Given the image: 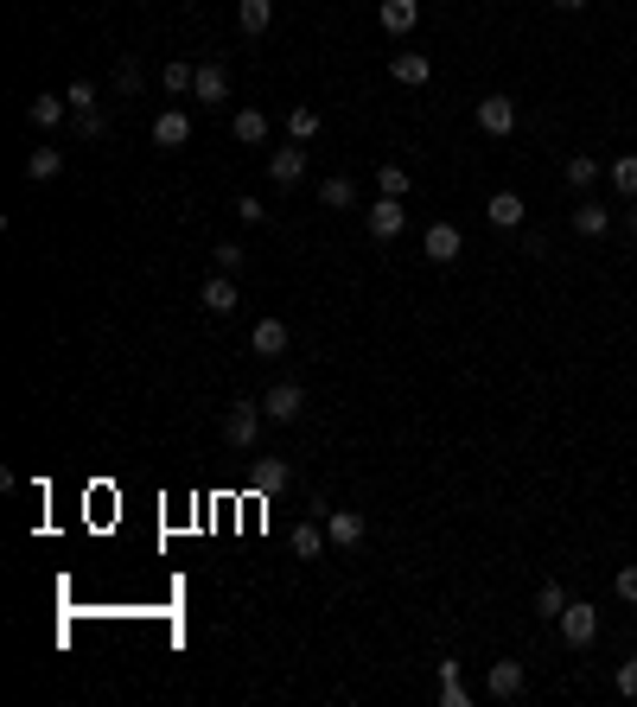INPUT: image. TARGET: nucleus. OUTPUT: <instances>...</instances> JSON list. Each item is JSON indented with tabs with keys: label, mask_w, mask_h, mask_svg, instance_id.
Returning a JSON list of instances; mask_svg holds the SVG:
<instances>
[{
	"label": "nucleus",
	"mask_w": 637,
	"mask_h": 707,
	"mask_svg": "<svg viewBox=\"0 0 637 707\" xmlns=\"http://www.w3.org/2000/svg\"><path fill=\"white\" fill-rule=\"evenodd\" d=\"M440 701H446V707H466V701H472L466 688H459V663H453V657L440 663Z\"/></svg>",
	"instance_id": "c756f323"
},
{
	"label": "nucleus",
	"mask_w": 637,
	"mask_h": 707,
	"mask_svg": "<svg viewBox=\"0 0 637 707\" xmlns=\"http://www.w3.org/2000/svg\"><path fill=\"white\" fill-rule=\"evenodd\" d=\"M198 306H204L211 319H230L236 306H243V293H236V274H211V281L198 287Z\"/></svg>",
	"instance_id": "423d86ee"
},
{
	"label": "nucleus",
	"mask_w": 637,
	"mask_h": 707,
	"mask_svg": "<svg viewBox=\"0 0 637 707\" xmlns=\"http://www.w3.org/2000/svg\"><path fill=\"white\" fill-rule=\"evenodd\" d=\"M485 695H491V701H523V695H529V669L510 663V657H497V663L485 669Z\"/></svg>",
	"instance_id": "f03ea898"
},
{
	"label": "nucleus",
	"mask_w": 637,
	"mask_h": 707,
	"mask_svg": "<svg viewBox=\"0 0 637 707\" xmlns=\"http://www.w3.org/2000/svg\"><path fill=\"white\" fill-rule=\"evenodd\" d=\"M160 83H166V90H172V96H192V83H198V64H185V58H172V64H166V71H160Z\"/></svg>",
	"instance_id": "a878e982"
},
{
	"label": "nucleus",
	"mask_w": 637,
	"mask_h": 707,
	"mask_svg": "<svg viewBox=\"0 0 637 707\" xmlns=\"http://www.w3.org/2000/svg\"><path fill=\"white\" fill-rule=\"evenodd\" d=\"M300 172H306L300 141H287L281 153H268V179H274V185H300Z\"/></svg>",
	"instance_id": "4468645a"
},
{
	"label": "nucleus",
	"mask_w": 637,
	"mask_h": 707,
	"mask_svg": "<svg viewBox=\"0 0 637 707\" xmlns=\"http://www.w3.org/2000/svg\"><path fill=\"white\" fill-rule=\"evenodd\" d=\"M612 192L637 198V153H618V160H612Z\"/></svg>",
	"instance_id": "bb28decb"
},
{
	"label": "nucleus",
	"mask_w": 637,
	"mask_h": 707,
	"mask_svg": "<svg viewBox=\"0 0 637 707\" xmlns=\"http://www.w3.org/2000/svg\"><path fill=\"white\" fill-rule=\"evenodd\" d=\"M376 192H383V198H408V192H415V179H408V166L383 160V166H376Z\"/></svg>",
	"instance_id": "4be33fe9"
},
{
	"label": "nucleus",
	"mask_w": 637,
	"mask_h": 707,
	"mask_svg": "<svg viewBox=\"0 0 637 707\" xmlns=\"http://www.w3.org/2000/svg\"><path fill=\"white\" fill-rule=\"evenodd\" d=\"M618 599L637 606V567H618Z\"/></svg>",
	"instance_id": "e433bc0d"
},
{
	"label": "nucleus",
	"mask_w": 637,
	"mask_h": 707,
	"mask_svg": "<svg viewBox=\"0 0 637 707\" xmlns=\"http://www.w3.org/2000/svg\"><path fill=\"white\" fill-rule=\"evenodd\" d=\"M236 217H243V223H268V204L243 192V198H236Z\"/></svg>",
	"instance_id": "72a5a7b5"
},
{
	"label": "nucleus",
	"mask_w": 637,
	"mask_h": 707,
	"mask_svg": "<svg viewBox=\"0 0 637 707\" xmlns=\"http://www.w3.org/2000/svg\"><path fill=\"white\" fill-rule=\"evenodd\" d=\"M71 128L83 134V141H96V134L109 128V122H102V109H71Z\"/></svg>",
	"instance_id": "2f4dec72"
},
{
	"label": "nucleus",
	"mask_w": 637,
	"mask_h": 707,
	"mask_svg": "<svg viewBox=\"0 0 637 707\" xmlns=\"http://www.w3.org/2000/svg\"><path fill=\"white\" fill-rule=\"evenodd\" d=\"M319 128H325V115L313 109V102H294V109H287V141H319Z\"/></svg>",
	"instance_id": "2eb2a0df"
},
{
	"label": "nucleus",
	"mask_w": 637,
	"mask_h": 707,
	"mask_svg": "<svg viewBox=\"0 0 637 707\" xmlns=\"http://www.w3.org/2000/svg\"><path fill=\"white\" fill-rule=\"evenodd\" d=\"M287 478H294V472H287L281 459H255V472H249V491H255V497H274V491H287Z\"/></svg>",
	"instance_id": "a211bd4d"
},
{
	"label": "nucleus",
	"mask_w": 637,
	"mask_h": 707,
	"mask_svg": "<svg viewBox=\"0 0 637 707\" xmlns=\"http://www.w3.org/2000/svg\"><path fill=\"white\" fill-rule=\"evenodd\" d=\"M64 172V153L58 147H39V153H26V179L39 185V179H58Z\"/></svg>",
	"instance_id": "393cba45"
},
{
	"label": "nucleus",
	"mask_w": 637,
	"mask_h": 707,
	"mask_svg": "<svg viewBox=\"0 0 637 707\" xmlns=\"http://www.w3.org/2000/svg\"><path fill=\"white\" fill-rule=\"evenodd\" d=\"M64 115H71V96H39V102H26V122H32V128H58Z\"/></svg>",
	"instance_id": "412c9836"
},
{
	"label": "nucleus",
	"mask_w": 637,
	"mask_h": 707,
	"mask_svg": "<svg viewBox=\"0 0 637 707\" xmlns=\"http://www.w3.org/2000/svg\"><path fill=\"white\" fill-rule=\"evenodd\" d=\"M389 77L402 83V90H421V83L434 77V64H427L421 51H395V58H389Z\"/></svg>",
	"instance_id": "f8f14e48"
},
{
	"label": "nucleus",
	"mask_w": 637,
	"mask_h": 707,
	"mask_svg": "<svg viewBox=\"0 0 637 707\" xmlns=\"http://www.w3.org/2000/svg\"><path fill=\"white\" fill-rule=\"evenodd\" d=\"M364 223H370V236H376V243H395V236L408 230V211H402V198H376Z\"/></svg>",
	"instance_id": "6e6552de"
},
{
	"label": "nucleus",
	"mask_w": 637,
	"mask_h": 707,
	"mask_svg": "<svg viewBox=\"0 0 637 707\" xmlns=\"http://www.w3.org/2000/svg\"><path fill=\"white\" fill-rule=\"evenodd\" d=\"M625 236H631V243H637V204H631V211H625Z\"/></svg>",
	"instance_id": "ea45409f"
},
{
	"label": "nucleus",
	"mask_w": 637,
	"mask_h": 707,
	"mask_svg": "<svg viewBox=\"0 0 637 707\" xmlns=\"http://www.w3.org/2000/svg\"><path fill=\"white\" fill-rule=\"evenodd\" d=\"M230 134H236L243 147H262V141H268V115H262V109H236V115H230Z\"/></svg>",
	"instance_id": "aec40b11"
},
{
	"label": "nucleus",
	"mask_w": 637,
	"mask_h": 707,
	"mask_svg": "<svg viewBox=\"0 0 637 707\" xmlns=\"http://www.w3.org/2000/svg\"><path fill=\"white\" fill-rule=\"evenodd\" d=\"M548 7H561V13H580V7H587V0H548Z\"/></svg>",
	"instance_id": "58836bf2"
},
{
	"label": "nucleus",
	"mask_w": 637,
	"mask_h": 707,
	"mask_svg": "<svg viewBox=\"0 0 637 707\" xmlns=\"http://www.w3.org/2000/svg\"><path fill=\"white\" fill-rule=\"evenodd\" d=\"M606 230H612L606 204H574V236H606Z\"/></svg>",
	"instance_id": "5701e85b"
},
{
	"label": "nucleus",
	"mask_w": 637,
	"mask_h": 707,
	"mask_svg": "<svg viewBox=\"0 0 637 707\" xmlns=\"http://www.w3.org/2000/svg\"><path fill=\"white\" fill-rule=\"evenodd\" d=\"M262 415L281 421V427H294V421L306 415V389H300V383H274V389L262 395Z\"/></svg>",
	"instance_id": "20e7f679"
},
{
	"label": "nucleus",
	"mask_w": 637,
	"mask_h": 707,
	"mask_svg": "<svg viewBox=\"0 0 637 707\" xmlns=\"http://www.w3.org/2000/svg\"><path fill=\"white\" fill-rule=\"evenodd\" d=\"M536 612H542V618H561V612H567V586H561V580H548L542 593H536Z\"/></svg>",
	"instance_id": "7c9ffc66"
},
{
	"label": "nucleus",
	"mask_w": 637,
	"mask_h": 707,
	"mask_svg": "<svg viewBox=\"0 0 637 707\" xmlns=\"http://www.w3.org/2000/svg\"><path fill=\"white\" fill-rule=\"evenodd\" d=\"M211 262H217V274H236V268H243V243H217Z\"/></svg>",
	"instance_id": "473e14b6"
},
{
	"label": "nucleus",
	"mask_w": 637,
	"mask_h": 707,
	"mask_svg": "<svg viewBox=\"0 0 637 707\" xmlns=\"http://www.w3.org/2000/svg\"><path fill=\"white\" fill-rule=\"evenodd\" d=\"M192 96L204 102V109L230 102V71H223V64H198V83H192Z\"/></svg>",
	"instance_id": "9b49d317"
},
{
	"label": "nucleus",
	"mask_w": 637,
	"mask_h": 707,
	"mask_svg": "<svg viewBox=\"0 0 637 707\" xmlns=\"http://www.w3.org/2000/svg\"><path fill=\"white\" fill-rule=\"evenodd\" d=\"M555 625H561V637H567L574 650H587L593 637H599V606H587V599H567V612L555 618Z\"/></svg>",
	"instance_id": "7ed1b4c3"
},
{
	"label": "nucleus",
	"mask_w": 637,
	"mask_h": 707,
	"mask_svg": "<svg viewBox=\"0 0 637 707\" xmlns=\"http://www.w3.org/2000/svg\"><path fill=\"white\" fill-rule=\"evenodd\" d=\"M567 185H574V192L599 185V160H593V153H574V160H567Z\"/></svg>",
	"instance_id": "cd10ccee"
},
{
	"label": "nucleus",
	"mask_w": 637,
	"mask_h": 707,
	"mask_svg": "<svg viewBox=\"0 0 637 707\" xmlns=\"http://www.w3.org/2000/svg\"><path fill=\"white\" fill-rule=\"evenodd\" d=\"M523 211H529V204L516 198V192H491V204H485L491 230H516V223H523Z\"/></svg>",
	"instance_id": "6ab92c4d"
},
{
	"label": "nucleus",
	"mask_w": 637,
	"mask_h": 707,
	"mask_svg": "<svg viewBox=\"0 0 637 707\" xmlns=\"http://www.w3.org/2000/svg\"><path fill=\"white\" fill-rule=\"evenodd\" d=\"M262 421H268V415H262V402H236L230 415H223V440H230L236 453H249V446L262 440Z\"/></svg>",
	"instance_id": "f257e3e1"
},
{
	"label": "nucleus",
	"mask_w": 637,
	"mask_h": 707,
	"mask_svg": "<svg viewBox=\"0 0 637 707\" xmlns=\"http://www.w3.org/2000/svg\"><path fill=\"white\" fill-rule=\"evenodd\" d=\"M325 542H332V536H325L319 523H294V555H300V561H319Z\"/></svg>",
	"instance_id": "b1692460"
},
{
	"label": "nucleus",
	"mask_w": 637,
	"mask_h": 707,
	"mask_svg": "<svg viewBox=\"0 0 637 707\" xmlns=\"http://www.w3.org/2000/svg\"><path fill=\"white\" fill-rule=\"evenodd\" d=\"M319 204H332V211H351V204H357V185H351V179H325V185H319Z\"/></svg>",
	"instance_id": "c85d7f7f"
},
{
	"label": "nucleus",
	"mask_w": 637,
	"mask_h": 707,
	"mask_svg": "<svg viewBox=\"0 0 637 707\" xmlns=\"http://www.w3.org/2000/svg\"><path fill=\"white\" fill-rule=\"evenodd\" d=\"M472 115H478V128H485L491 141H504V134H516V102H510V96H485Z\"/></svg>",
	"instance_id": "1a4fd4ad"
},
{
	"label": "nucleus",
	"mask_w": 637,
	"mask_h": 707,
	"mask_svg": "<svg viewBox=\"0 0 637 707\" xmlns=\"http://www.w3.org/2000/svg\"><path fill=\"white\" fill-rule=\"evenodd\" d=\"M64 96H71V109H96V90H90V83H71Z\"/></svg>",
	"instance_id": "4c0bfd02"
},
{
	"label": "nucleus",
	"mask_w": 637,
	"mask_h": 707,
	"mask_svg": "<svg viewBox=\"0 0 637 707\" xmlns=\"http://www.w3.org/2000/svg\"><path fill=\"white\" fill-rule=\"evenodd\" d=\"M376 20H383L389 39H408V32L421 26V0H383V7H376Z\"/></svg>",
	"instance_id": "9d476101"
},
{
	"label": "nucleus",
	"mask_w": 637,
	"mask_h": 707,
	"mask_svg": "<svg viewBox=\"0 0 637 707\" xmlns=\"http://www.w3.org/2000/svg\"><path fill=\"white\" fill-rule=\"evenodd\" d=\"M115 90H141V64H134V58L115 64Z\"/></svg>",
	"instance_id": "f704fd0d"
},
{
	"label": "nucleus",
	"mask_w": 637,
	"mask_h": 707,
	"mask_svg": "<svg viewBox=\"0 0 637 707\" xmlns=\"http://www.w3.org/2000/svg\"><path fill=\"white\" fill-rule=\"evenodd\" d=\"M287 344H294V332H287L281 319H262V325L249 332V351H255V357H281Z\"/></svg>",
	"instance_id": "ddd939ff"
},
{
	"label": "nucleus",
	"mask_w": 637,
	"mask_h": 707,
	"mask_svg": "<svg viewBox=\"0 0 637 707\" xmlns=\"http://www.w3.org/2000/svg\"><path fill=\"white\" fill-rule=\"evenodd\" d=\"M618 695L637 701V657H631V663H618Z\"/></svg>",
	"instance_id": "c9c22d12"
},
{
	"label": "nucleus",
	"mask_w": 637,
	"mask_h": 707,
	"mask_svg": "<svg viewBox=\"0 0 637 707\" xmlns=\"http://www.w3.org/2000/svg\"><path fill=\"white\" fill-rule=\"evenodd\" d=\"M236 26H243V39H262L274 26V0H236Z\"/></svg>",
	"instance_id": "f3484780"
},
{
	"label": "nucleus",
	"mask_w": 637,
	"mask_h": 707,
	"mask_svg": "<svg viewBox=\"0 0 637 707\" xmlns=\"http://www.w3.org/2000/svg\"><path fill=\"white\" fill-rule=\"evenodd\" d=\"M325 536H332V548H364V536H370V523H364V510H325Z\"/></svg>",
	"instance_id": "39448f33"
},
{
	"label": "nucleus",
	"mask_w": 637,
	"mask_h": 707,
	"mask_svg": "<svg viewBox=\"0 0 637 707\" xmlns=\"http://www.w3.org/2000/svg\"><path fill=\"white\" fill-rule=\"evenodd\" d=\"M459 249H466V236H459V223H427V236H421V255L427 262H459Z\"/></svg>",
	"instance_id": "0eeeda50"
},
{
	"label": "nucleus",
	"mask_w": 637,
	"mask_h": 707,
	"mask_svg": "<svg viewBox=\"0 0 637 707\" xmlns=\"http://www.w3.org/2000/svg\"><path fill=\"white\" fill-rule=\"evenodd\" d=\"M192 141V115L185 109H166L160 122H153V147H185Z\"/></svg>",
	"instance_id": "dca6fc26"
}]
</instances>
